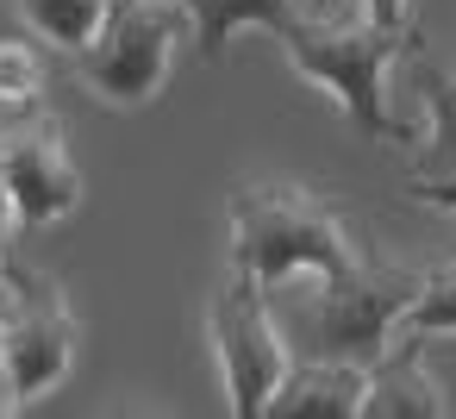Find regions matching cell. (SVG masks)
Returning a JSON list of instances; mask_svg holds the SVG:
<instances>
[{"label":"cell","mask_w":456,"mask_h":419,"mask_svg":"<svg viewBox=\"0 0 456 419\" xmlns=\"http://www.w3.org/2000/svg\"><path fill=\"white\" fill-rule=\"evenodd\" d=\"M20 232V213H13V194H7V182H0V238H13Z\"/></svg>","instance_id":"cell-17"},{"label":"cell","mask_w":456,"mask_h":419,"mask_svg":"<svg viewBox=\"0 0 456 419\" xmlns=\"http://www.w3.org/2000/svg\"><path fill=\"white\" fill-rule=\"evenodd\" d=\"M362 394H369L362 363L300 357V363H288V375H281L275 400L263 407V419H362Z\"/></svg>","instance_id":"cell-9"},{"label":"cell","mask_w":456,"mask_h":419,"mask_svg":"<svg viewBox=\"0 0 456 419\" xmlns=\"http://www.w3.org/2000/svg\"><path fill=\"white\" fill-rule=\"evenodd\" d=\"M281 57L294 63L300 82L325 88L338 101V113L369 138V144H406V119L394 113V94H387V70L419 45V32H394V26H375L362 13V0H338V7H319V13H300L281 38Z\"/></svg>","instance_id":"cell-2"},{"label":"cell","mask_w":456,"mask_h":419,"mask_svg":"<svg viewBox=\"0 0 456 419\" xmlns=\"http://www.w3.org/2000/svg\"><path fill=\"white\" fill-rule=\"evenodd\" d=\"M412 88L425 107V144L412 157V176H450L456 169V70L437 63H412Z\"/></svg>","instance_id":"cell-11"},{"label":"cell","mask_w":456,"mask_h":419,"mask_svg":"<svg viewBox=\"0 0 456 419\" xmlns=\"http://www.w3.org/2000/svg\"><path fill=\"white\" fill-rule=\"evenodd\" d=\"M406 201H419L431 213H456V169L450 176H406Z\"/></svg>","instance_id":"cell-15"},{"label":"cell","mask_w":456,"mask_h":419,"mask_svg":"<svg viewBox=\"0 0 456 419\" xmlns=\"http://www.w3.org/2000/svg\"><path fill=\"white\" fill-rule=\"evenodd\" d=\"M400 332L456 338V257L437 263V269H419V294H412V307L400 313Z\"/></svg>","instance_id":"cell-13"},{"label":"cell","mask_w":456,"mask_h":419,"mask_svg":"<svg viewBox=\"0 0 456 419\" xmlns=\"http://www.w3.org/2000/svg\"><path fill=\"white\" fill-rule=\"evenodd\" d=\"M425 344L431 338H419V332H394L387 338V350L369 363L362 419H450L456 413V400L444 394Z\"/></svg>","instance_id":"cell-8"},{"label":"cell","mask_w":456,"mask_h":419,"mask_svg":"<svg viewBox=\"0 0 456 419\" xmlns=\"http://www.w3.org/2000/svg\"><path fill=\"white\" fill-rule=\"evenodd\" d=\"M182 13H188V32H194L200 57L207 63H225V51H232V38L244 26L281 38L306 13V0H182Z\"/></svg>","instance_id":"cell-10"},{"label":"cell","mask_w":456,"mask_h":419,"mask_svg":"<svg viewBox=\"0 0 456 419\" xmlns=\"http://www.w3.org/2000/svg\"><path fill=\"white\" fill-rule=\"evenodd\" d=\"M275 307V325L288 338V350L300 357H331V363H375L387 350V338L400 332V313L419 294V269L400 263H375L369 251L338 269V275H288L275 288H263Z\"/></svg>","instance_id":"cell-1"},{"label":"cell","mask_w":456,"mask_h":419,"mask_svg":"<svg viewBox=\"0 0 456 419\" xmlns=\"http://www.w3.org/2000/svg\"><path fill=\"white\" fill-rule=\"evenodd\" d=\"M13 7H20V26L38 45H57L63 57L82 51L107 20V0H13Z\"/></svg>","instance_id":"cell-12"},{"label":"cell","mask_w":456,"mask_h":419,"mask_svg":"<svg viewBox=\"0 0 456 419\" xmlns=\"http://www.w3.org/2000/svg\"><path fill=\"white\" fill-rule=\"evenodd\" d=\"M20 413V394H13V382H7V369H0V419H13Z\"/></svg>","instance_id":"cell-18"},{"label":"cell","mask_w":456,"mask_h":419,"mask_svg":"<svg viewBox=\"0 0 456 419\" xmlns=\"http://www.w3.org/2000/svg\"><path fill=\"white\" fill-rule=\"evenodd\" d=\"M76 363V313L69 294L32 269L0 275V369H7L20 407L45 400Z\"/></svg>","instance_id":"cell-6"},{"label":"cell","mask_w":456,"mask_h":419,"mask_svg":"<svg viewBox=\"0 0 456 419\" xmlns=\"http://www.w3.org/2000/svg\"><path fill=\"white\" fill-rule=\"evenodd\" d=\"M225 219H232V269L250 275L256 288H275L306 269L338 275L362 257L344 213L300 182H238Z\"/></svg>","instance_id":"cell-3"},{"label":"cell","mask_w":456,"mask_h":419,"mask_svg":"<svg viewBox=\"0 0 456 419\" xmlns=\"http://www.w3.org/2000/svg\"><path fill=\"white\" fill-rule=\"evenodd\" d=\"M319 7H338V0H306V13H319Z\"/></svg>","instance_id":"cell-19"},{"label":"cell","mask_w":456,"mask_h":419,"mask_svg":"<svg viewBox=\"0 0 456 419\" xmlns=\"http://www.w3.org/2000/svg\"><path fill=\"white\" fill-rule=\"evenodd\" d=\"M0 182H7L26 232H45L82 207V169L63 144L57 113H32L20 126H0Z\"/></svg>","instance_id":"cell-7"},{"label":"cell","mask_w":456,"mask_h":419,"mask_svg":"<svg viewBox=\"0 0 456 419\" xmlns=\"http://www.w3.org/2000/svg\"><path fill=\"white\" fill-rule=\"evenodd\" d=\"M45 88V57L32 38H0V107H32Z\"/></svg>","instance_id":"cell-14"},{"label":"cell","mask_w":456,"mask_h":419,"mask_svg":"<svg viewBox=\"0 0 456 419\" xmlns=\"http://www.w3.org/2000/svg\"><path fill=\"white\" fill-rule=\"evenodd\" d=\"M188 32L182 0H107L101 32L69 51L76 82L107 107H144L169 82V57Z\"/></svg>","instance_id":"cell-4"},{"label":"cell","mask_w":456,"mask_h":419,"mask_svg":"<svg viewBox=\"0 0 456 419\" xmlns=\"http://www.w3.org/2000/svg\"><path fill=\"white\" fill-rule=\"evenodd\" d=\"M207 338H213V357H219V382H225V407L238 419H263V407L275 400L294 350L275 325V307L269 294L250 282V275H225L213 294H207Z\"/></svg>","instance_id":"cell-5"},{"label":"cell","mask_w":456,"mask_h":419,"mask_svg":"<svg viewBox=\"0 0 456 419\" xmlns=\"http://www.w3.org/2000/svg\"><path fill=\"white\" fill-rule=\"evenodd\" d=\"M362 13H369L375 26H394V32H406V26H412V0H362Z\"/></svg>","instance_id":"cell-16"}]
</instances>
